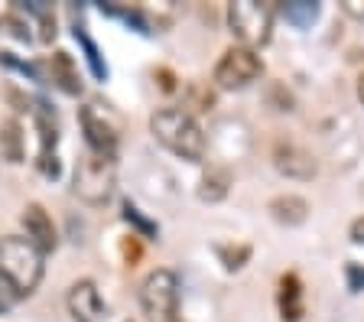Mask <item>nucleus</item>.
<instances>
[{
    "instance_id": "f257e3e1",
    "label": "nucleus",
    "mask_w": 364,
    "mask_h": 322,
    "mask_svg": "<svg viewBox=\"0 0 364 322\" xmlns=\"http://www.w3.org/2000/svg\"><path fill=\"white\" fill-rule=\"evenodd\" d=\"M43 280V251L26 241V235H7L0 238V284L10 296H33Z\"/></svg>"
},
{
    "instance_id": "f03ea898",
    "label": "nucleus",
    "mask_w": 364,
    "mask_h": 322,
    "mask_svg": "<svg viewBox=\"0 0 364 322\" xmlns=\"http://www.w3.org/2000/svg\"><path fill=\"white\" fill-rule=\"evenodd\" d=\"M150 131L169 154L182 156V160L198 163L205 156L202 127H198L196 117H192L189 111H182V107H159V111H153Z\"/></svg>"
},
{
    "instance_id": "7ed1b4c3",
    "label": "nucleus",
    "mask_w": 364,
    "mask_h": 322,
    "mask_svg": "<svg viewBox=\"0 0 364 322\" xmlns=\"http://www.w3.org/2000/svg\"><path fill=\"white\" fill-rule=\"evenodd\" d=\"M140 309L150 322H182L179 316V277L176 270L159 267L140 284Z\"/></svg>"
},
{
    "instance_id": "20e7f679",
    "label": "nucleus",
    "mask_w": 364,
    "mask_h": 322,
    "mask_svg": "<svg viewBox=\"0 0 364 322\" xmlns=\"http://www.w3.org/2000/svg\"><path fill=\"white\" fill-rule=\"evenodd\" d=\"M228 26L244 49H260L273 36V7L257 0H237L228 7Z\"/></svg>"
},
{
    "instance_id": "39448f33",
    "label": "nucleus",
    "mask_w": 364,
    "mask_h": 322,
    "mask_svg": "<svg viewBox=\"0 0 364 322\" xmlns=\"http://www.w3.org/2000/svg\"><path fill=\"white\" fill-rule=\"evenodd\" d=\"M114 186H117V173H114V160H101L95 154H85L75 163V179H72V189L82 202L88 205H105L114 195Z\"/></svg>"
},
{
    "instance_id": "423d86ee",
    "label": "nucleus",
    "mask_w": 364,
    "mask_h": 322,
    "mask_svg": "<svg viewBox=\"0 0 364 322\" xmlns=\"http://www.w3.org/2000/svg\"><path fill=\"white\" fill-rule=\"evenodd\" d=\"M264 75V62L254 49H244V46H231L225 49V55L218 59L215 65V85L225 88V92H241L247 88L250 82H257Z\"/></svg>"
},
{
    "instance_id": "0eeeda50",
    "label": "nucleus",
    "mask_w": 364,
    "mask_h": 322,
    "mask_svg": "<svg viewBox=\"0 0 364 322\" xmlns=\"http://www.w3.org/2000/svg\"><path fill=\"white\" fill-rule=\"evenodd\" d=\"M78 121H82L85 140H88V154L101 156V160H117V131L105 121V114H98L95 104H88L82 107Z\"/></svg>"
},
{
    "instance_id": "6e6552de",
    "label": "nucleus",
    "mask_w": 364,
    "mask_h": 322,
    "mask_svg": "<svg viewBox=\"0 0 364 322\" xmlns=\"http://www.w3.org/2000/svg\"><path fill=\"white\" fill-rule=\"evenodd\" d=\"M20 225H23V231H26V241H30L36 251L53 254L55 247H59V231H55V225H53V215L46 212L39 202H30V205L23 208Z\"/></svg>"
},
{
    "instance_id": "1a4fd4ad",
    "label": "nucleus",
    "mask_w": 364,
    "mask_h": 322,
    "mask_svg": "<svg viewBox=\"0 0 364 322\" xmlns=\"http://www.w3.org/2000/svg\"><path fill=\"white\" fill-rule=\"evenodd\" d=\"M65 306L75 322H101L107 316V306H105V299H101L98 286H95V280H75V284L68 286Z\"/></svg>"
},
{
    "instance_id": "9d476101",
    "label": "nucleus",
    "mask_w": 364,
    "mask_h": 322,
    "mask_svg": "<svg viewBox=\"0 0 364 322\" xmlns=\"http://www.w3.org/2000/svg\"><path fill=\"white\" fill-rule=\"evenodd\" d=\"M273 166L289 179H312L316 176V160L306 154L303 146L283 144V140L273 146Z\"/></svg>"
},
{
    "instance_id": "9b49d317",
    "label": "nucleus",
    "mask_w": 364,
    "mask_h": 322,
    "mask_svg": "<svg viewBox=\"0 0 364 322\" xmlns=\"http://www.w3.org/2000/svg\"><path fill=\"white\" fill-rule=\"evenodd\" d=\"M36 131H39V169L46 176H59V160H55V144H59V127L53 114L36 111Z\"/></svg>"
},
{
    "instance_id": "f8f14e48",
    "label": "nucleus",
    "mask_w": 364,
    "mask_h": 322,
    "mask_svg": "<svg viewBox=\"0 0 364 322\" xmlns=\"http://www.w3.org/2000/svg\"><path fill=\"white\" fill-rule=\"evenodd\" d=\"M277 306H280L283 322H299L306 316V299H303V280L296 274L280 277V290H277Z\"/></svg>"
},
{
    "instance_id": "ddd939ff",
    "label": "nucleus",
    "mask_w": 364,
    "mask_h": 322,
    "mask_svg": "<svg viewBox=\"0 0 364 322\" xmlns=\"http://www.w3.org/2000/svg\"><path fill=\"white\" fill-rule=\"evenodd\" d=\"M267 212L273 215V222H280V225H303L306 215H309V202H306L303 195H293V192H287V195H277V199H270Z\"/></svg>"
},
{
    "instance_id": "4468645a",
    "label": "nucleus",
    "mask_w": 364,
    "mask_h": 322,
    "mask_svg": "<svg viewBox=\"0 0 364 322\" xmlns=\"http://www.w3.org/2000/svg\"><path fill=\"white\" fill-rule=\"evenodd\" d=\"M49 75H53V82L59 85L65 95H78V92H82V78H78L75 62H72V55H68V53H62V49L49 55Z\"/></svg>"
},
{
    "instance_id": "2eb2a0df",
    "label": "nucleus",
    "mask_w": 364,
    "mask_h": 322,
    "mask_svg": "<svg viewBox=\"0 0 364 322\" xmlns=\"http://www.w3.org/2000/svg\"><path fill=\"white\" fill-rule=\"evenodd\" d=\"M0 156L7 163H23V156H26V137H23V127L16 117H7L0 124Z\"/></svg>"
},
{
    "instance_id": "dca6fc26",
    "label": "nucleus",
    "mask_w": 364,
    "mask_h": 322,
    "mask_svg": "<svg viewBox=\"0 0 364 322\" xmlns=\"http://www.w3.org/2000/svg\"><path fill=\"white\" fill-rule=\"evenodd\" d=\"M228 186H231V173L225 166H208L198 179V199L205 202H221L228 195Z\"/></svg>"
},
{
    "instance_id": "f3484780",
    "label": "nucleus",
    "mask_w": 364,
    "mask_h": 322,
    "mask_svg": "<svg viewBox=\"0 0 364 322\" xmlns=\"http://www.w3.org/2000/svg\"><path fill=\"white\" fill-rule=\"evenodd\" d=\"M75 39L82 43L85 59H88V65H91V72H95V78H101V82H105V78H107V65H105V59H101V49L95 46V39L85 33L82 23H75Z\"/></svg>"
},
{
    "instance_id": "a211bd4d",
    "label": "nucleus",
    "mask_w": 364,
    "mask_h": 322,
    "mask_svg": "<svg viewBox=\"0 0 364 322\" xmlns=\"http://www.w3.org/2000/svg\"><path fill=\"white\" fill-rule=\"evenodd\" d=\"M283 16H287L293 26H312V20L318 16V7L309 4V0H296V4H287V7H283Z\"/></svg>"
},
{
    "instance_id": "6ab92c4d",
    "label": "nucleus",
    "mask_w": 364,
    "mask_h": 322,
    "mask_svg": "<svg viewBox=\"0 0 364 322\" xmlns=\"http://www.w3.org/2000/svg\"><path fill=\"white\" fill-rule=\"evenodd\" d=\"M124 222H127V225H134V228L136 231H140V235H146V238H156V225H153L150 222V218H144V215H140V208H136L134 205V202H124Z\"/></svg>"
},
{
    "instance_id": "aec40b11",
    "label": "nucleus",
    "mask_w": 364,
    "mask_h": 322,
    "mask_svg": "<svg viewBox=\"0 0 364 322\" xmlns=\"http://www.w3.org/2000/svg\"><path fill=\"white\" fill-rule=\"evenodd\" d=\"M218 257L225 261V267L228 270H237V267H244L247 264V257H250V247L247 245H221L218 247Z\"/></svg>"
},
{
    "instance_id": "412c9836",
    "label": "nucleus",
    "mask_w": 364,
    "mask_h": 322,
    "mask_svg": "<svg viewBox=\"0 0 364 322\" xmlns=\"http://www.w3.org/2000/svg\"><path fill=\"white\" fill-rule=\"evenodd\" d=\"M121 251H124V261H127V267H134V264L140 261V245H136V235H130V238L121 241Z\"/></svg>"
},
{
    "instance_id": "4be33fe9",
    "label": "nucleus",
    "mask_w": 364,
    "mask_h": 322,
    "mask_svg": "<svg viewBox=\"0 0 364 322\" xmlns=\"http://www.w3.org/2000/svg\"><path fill=\"white\" fill-rule=\"evenodd\" d=\"M0 26H10L7 33H14V36H16V39H23V43L30 39V30H26V26L20 23V20H14V16H4V20H0Z\"/></svg>"
},
{
    "instance_id": "5701e85b",
    "label": "nucleus",
    "mask_w": 364,
    "mask_h": 322,
    "mask_svg": "<svg viewBox=\"0 0 364 322\" xmlns=\"http://www.w3.org/2000/svg\"><path fill=\"white\" fill-rule=\"evenodd\" d=\"M348 284L351 290H364V270L358 264H348Z\"/></svg>"
},
{
    "instance_id": "b1692460",
    "label": "nucleus",
    "mask_w": 364,
    "mask_h": 322,
    "mask_svg": "<svg viewBox=\"0 0 364 322\" xmlns=\"http://www.w3.org/2000/svg\"><path fill=\"white\" fill-rule=\"evenodd\" d=\"M351 241H355V245H364V218H355V222H351Z\"/></svg>"
},
{
    "instance_id": "393cba45",
    "label": "nucleus",
    "mask_w": 364,
    "mask_h": 322,
    "mask_svg": "<svg viewBox=\"0 0 364 322\" xmlns=\"http://www.w3.org/2000/svg\"><path fill=\"white\" fill-rule=\"evenodd\" d=\"M341 7H345V14H351V16H358V20H364V4H358V0H345Z\"/></svg>"
},
{
    "instance_id": "a878e982",
    "label": "nucleus",
    "mask_w": 364,
    "mask_h": 322,
    "mask_svg": "<svg viewBox=\"0 0 364 322\" xmlns=\"http://www.w3.org/2000/svg\"><path fill=\"white\" fill-rule=\"evenodd\" d=\"M156 75H159V88H163V92H173V88H176V85H173V72L159 69Z\"/></svg>"
},
{
    "instance_id": "bb28decb",
    "label": "nucleus",
    "mask_w": 364,
    "mask_h": 322,
    "mask_svg": "<svg viewBox=\"0 0 364 322\" xmlns=\"http://www.w3.org/2000/svg\"><path fill=\"white\" fill-rule=\"evenodd\" d=\"M358 98H361V104H364V75L358 78Z\"/></svg>"
},
{
    "instance_id": "cd10ccee",
    "label": "nucleus",
    "mask_w": 364,
    "mask_h": 322,
    "mask_svg": "<svg viewBox=\"0 0 364 322\" xmlns=\"http://www.w3.org/2000/svg\"><path fill=\"white\" fill-rule=\"evenodd\" d=\"M10 306V299H4V296H0V313H4V309H7Z\"/></svg>"
}]
</instances>
